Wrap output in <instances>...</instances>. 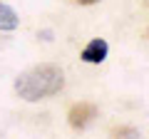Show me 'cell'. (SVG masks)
I'll use <instances>...</instances> for the list:
<instances>
[{"instance_id": "cell-1", "label": "cell", "mask_w": 149, "mask_h": 139, "mask_svg": "<svg viewBox=\"0 0 149 139\" xmlns=\"http://www.w3.org/2000/svg\"><path fill=\"white\" fill-rule=\"evenodd\" d=\"M65 87V72L57 65H35L20 72L15 80V92L25 102H40L57 95Z\"/></svg>"}, {"instance_id": "cell-3", "label": "cell", "mask_w": 149, "mask_h": 139, "mask_svg": "<svg viewBox=\"0 0 149 139\" xmlns=\"http://www.w3.org/2000/svg\"><path fill=\"white\" fill-rule=\"evenodd\" d=\"M107 52H109V45L102 38H95V40H90V42L85 45V50H82L80 57L85 60V62H90V65H100V62L107 60Z\"/></svg>"}, {"instance_id": "cell-2", "label": "cell", "mask_w": 149, "mask_h": 139, "mask_svg": "<svg viewBox=\"0 0 149 139\" xmlns=\"http://www.w3.org/2000/svg\"><path fill=\"white\" fill-rule=\"evenodd\" d=\"M97 117V107L90 104V102H80V104H74L70 109L67 119H70V127L72 129H87Z\"/></svg>"}, {"instance_id": "cell-4", "label": "cell", "mask_w": 149, "mask_h": 139, "mask_svg": "<svg viewBox=\"0 0 149 139\" xmlns=\"http://www.w3.org/2000/svg\"><path fill=\"white\" fill-rule=\"evenodd\" d=\"M20 25V17L8 3H0V32H13Z\"/></svg>"}, {"instance_id": "cell-5", "label": "cell", "mask_w": 149, "mask_h": 139, "mask_svg": "<svg viewBox=\"0 0 149 139\" xmlns=\"http://www.w3.org/2000/svg\"><path fill=\"white\" fill-rule=\"evenodd\" d=\"M80 5H95V3H100V0H77Z\"/></svg>"}]
</instances>
